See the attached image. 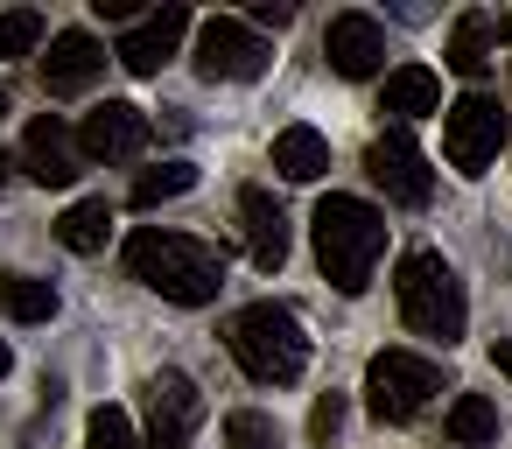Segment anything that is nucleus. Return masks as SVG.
I'll use <instances>...</instances> for the list:
<instances>
[{"label": "nucleus", "mask_w": 512, "mask_h": 449, "mask_svg": "<svg viewBox=\"0 0 512 449\" xmlns=\"http://www.w3.org/2000/svg\"><path fill=\"white\" fill-rule=\"evenodd\" d=\"M127 274L141 288H155L162 302H183V309H204L218 302L225 288V253L190 239V232H162V225H141L127 239Z\"/></svg>", "instance_id": "1"}, {"label": "nucleus", "mask_w": 512, "mask_h": 449, "mask_svg": "<svg viewBox=\"0 0 512 449\" xmlns=\"http://www.w3.org/2000/svg\"><path fill=\"white\" fill-rule=\"evenodd\" d=\"M309 239H316V267L337 295H365L379 260H386V218L365 204V197H323L316 218H309Z\"/></svg>", "instance_id": "2"}, {"label": "nucleus", "mask_w": 512, "mask_h": 449, "mask_svg": "<svg viewBox=\"0 0 512 449\" xmlns=\"http://www.w3.org/2000/svg\"><path fill=\"white\" fill-rule=\"evenodd\" d=\"M393 302H400L407 330L435 337L442 351H449V344L463 337V323H470L463 281H456V267H449L435 246H414V253H400V267H393Z\"/></svg>", "instance_id": "3"}, {"label": "nucleus", "mask_w": 512, "mask_h": 449, "mask_svg": "<svg viewBox=\"0 0 512 449\" xmlns=\"http://www.w3.org/2000/svg\"><path fill=\"white\" fill-rule=\"evenodd\" d=\"M225 344H232L239 372L260 379V386H295L302 365H309V330H302V316L281 309V302H253V309H239V316L225 323Z\"/></svg>", "instance_id": "4"}, {"label": "nucleus", "mask_w": 512, "mask_h": 449, "mask_svg": "<svg viewBox=\"0 0 512 449\" xmlns=\"http://www.w3.org/2000/svg\"><path fill=\"white\" fill-rule=\"evenodd\" d=\"M435 393H442V365L435 358H421V351H372V365H365L372 421H414Z\"/></svg>", "instance_id": "5"}, {"label": "nucleus", "mask_w": 512, "mask_h": 449, "mask_svg": "<svg viewBox=\"0 0 512 449\" xmlns=\"http://www.w3.org/2000/svg\"><path fill=\"white\" fill-rule=\"evenodd\" d=\"M505 134H512V120H505V106L484 99V92H463V99L442 113V155H449L456 176H484V169L498 162Z\"/></svg>", "instance_id": "6"}, {"label": "nucleus", "mask_w": 512, "mask_h": 449, "mask_svg": "<svg viewBox=\"0 0 512 449\" xmlns=\"http://www.w3.org/2000/svg\"><path fill=\"white\" fill-rule=\"evenodd\" d=\"M267 36L253 29V22H239V15H211V22H197V78H211V85H253L260 71H267Z\"/></svg>", "instance_id": "7"}, {"label": "nucleus", "mask_w": 512, "mask_h": 449, "mask_svg": "<svg viewBox=\"0 0 512 449\" xmlns=\"http://www.w3.org/2000/svg\"><path fill=\"white\" fill-rule=\"evenodd\" d=\"M365 176H372L393 204H414V211L435 197V169H428V155L414 148V134H407V127H386V134L365 148Z\"/></svg>", "instance_id": "8"}, {"label": "nucleus", "mask_w": 512, "mask_h": 449, "mask_svg": "<svg viewBox=\"0 0 512 449\" xmlns=\"http://www.w3.org/2000/svg\"><path fill=\"white\" fill-rule=\"evenodd\" d=\"M204 421V393L190 372H155L148 379V449H183Z\"/></svg>", "instance_id": "9"}, {"label": "nucleus", "mask_w": 512, "mask_h": 449, "mask_svg": "<svg viewBox=\"0 0 512 449\" xmlns=\"http://www.w3.org/2000/svg\"><path fill=\"white\" fill-rule=\"evenodd\" d=\"M148 113L141 106H127V99H106V106H92L85 113V127H78V155L85 162H134L141 148H148Z\"/></svg>", "instance_id": "10"}, {"label": "nucleus", "mask_w": 512, "mask_h": 449, "mask_svg": "<svg viewBox=\"0 0 512 449\" xmlns=\"http://www.w3.org/2000/svg\"><path fill=\"white\" fill-rule=\"evenodd\" d=\"M183 36H190V15L183 8H155V15H141L127 36H120V71H134V78H155L176 50H183Z\"/></svg>", "instance_id": "11"}, {"label": "nucleus", "mask_w": 512, "mask_h": 449, "mask_svg": "<svg viewBox=\"0 0 512 449\" xmlns=\"http://www.w3.org/2000/svg\"><path fill=\"white\" fill-rule=\"evenodd\" d=\"M99 71H106V43H99L92 29H64V36H50V57H43V92H50V99H78V92H92Z\"/></svg>", "instance_id": "12"}, {"label": "nucleus", "mask_w": 512, "mask_h": 449, "mask_svg": "<svg viewBox=\"0 0 512 449\" xmlns=\"http://www.w3.org/2000/svg\"><path fill=\"white\" fill-rule=\"evenodd\" d=\"M22 169L43 183V190H71L78 183V141L57 113H36L29 134H22Z\"/></svg>", "instance_id": "13"}, {"label": "nucleus", "mask_w": 512, "mask_h": 449, "mask_svg": "<svg viewBox=\"0 0 512 449\" xmlns=\"http://www.w3.org/2000/svg\"><path fill=\"white\" fill-rule=\"evenodd\" d=\"M323 57H330L337 78H372V71L386 64V29H379L372 15H330Z\"/></svg>", "instance_id": "14"}, {"label": "nucleus", "mask_w": 512, "mask_h": 449, "mask_svg": "<svg viewBox=\"0 0 512 449\" xmlns=\"http://www.w3.org/2000/svg\"><path fill=\"white\" fill-rule=\"evenodd\" d=\"M239 218H246V253H253V267L260 274H274L281 260H288V211L274 204V190H239Z\"/></svg>", "instance_id": "15"}, {"label": "nucleus", "mask_w": 512, "mask_h": 449, "mask_svg": "<svg viewBox=\"0 0 512 449\" xmlns=\"http://www.w3.org/2000/svg\"><path fill=\"white\" fill-rule=\"evenodd\" d=\"M379 113H393V120L449 113V106H442V78H435L428 64H400V71H386V99H379Z\"/></svg>", "instance_id": "16"}, {"label": "nucleus", "mask_w": 512, "mask_h": 449, "mask_svg": "<svg viewBox=\"0 0 512 449\" xmlns=\"http://www.w3.org/2000/svg\"><path fill=\"white\" fill-rule=\"evenodd\" d=\"M323 169H330V141H323L316 127H281V134H274V176L316 183Z\"/></svg>", "instance_id": "17"}, {"label": "nucleus", "mask_w": 512, "mask_h": 449, "mask_svg": "<svg viewBox=\"0 0 512 449\" xmlns=\"http://www.w3.org/2000/svg\"><path fill=\"white\" fill-rule=\"evenodd\" d=\"M0 316L8 323H50L57 316V288L36 274H0Z\"/></svg>", "instance_id": "18"}, {"label": "nucleus", "mask_w": 512, "mask_h": 449, "mask_svg": "<svg viewBox=\"0 0 512 449\" xmlns=\"http://www.w3.org/2000/svg\"><path fill=\"white\" fill-rule=\"evenodd\" d=\"M106 232H113V204H106V197H78V204L57 218V239H64L71 253H99Z\"/></svg>", "instance_id": "19"}, {"label": "nucleus", "mask_w": 512, "mask_h": 449, "mask_svg": "<svg viewBox=\"0 0 512 449\" xmlns=\"http://www.w3.org/2000/svg\"><path fill=\"white\" fill-rule=\"evenodd\" d=\"M449 442H463V449L498 442V407H491L484 393H456V400H449Z\"/></svg>", "instance_id": "20"}, {"label": "nucleus", "mask_w": 512, "mask_h": 449, "mask_svg": "<svg viewBox=\"0 0 512 449\" xmlns=\"http://www.w3.org/2000/svg\"><path fill=\"white\" fill-rule=\"evenodd\" d=\"M449 71H456V78H484V71H491V29H484L477 15L456 22V36H449Z\"/></svg>", "instance_id": "21"}, {"label": "nucleus", "mask_w": 512, "mask_h": 449, "mask_svg": "<svg viewBox=\"0 0 512 449\" xmlns=\"http://www.w3.org/2000/svg\"><path fill=\"white\" fill-rule=\"evenodd\" d=\"M183 190H197V169L190 162H162V169L134 176V211H155L162 197H183Z\"/></svg>", "instance_id": "22"}, {"label": "nucleus", "mask_w": 512, "mask_h": 449, "mask_svg": "<svg viewBox=\"0 0 512 449\" xmlns=\"http://www.w3.org/2000/svg\"><path fill=\"white\" fill-rule=\"evenodd\" d=\"M225 449H281V428H274V414H260V407H239V414H225Z\"/></svg>", "instance_id": "23"}, {"label": "nucleus", "mask_w": 512, "mask_h": 449, "mask_svg": "<svg viewBox=\"0 0 512 449\" xmlns=\"http://www.w3.org/2000/svg\"><path fill=\"white\" fill-rule=\"evenodd\" d=\"M36 43H43V15L36 8H8V15H0V64L36 57Z\"/></svg>", "instance_id": "24"}, {"label": "nucleus", "mask_w": 512, "mask_h": 449, "mask_svg": "<svg viewBox=\"0 0 512 449\" xmlns=\"http://www.w3.org/2000/svg\"><path fill=\"white\" fill-rule=\"evenodd\" d=\"M85 449H134V421H127V407H99V414L85 421Z\"/></svg>", "instance_id": "25"}, {"label": "nucleus", "mask_w": 512, "mask_h": 449, "mask_svg": "<svg viewBox=\"0 0 512 449\" xmlns=\"http://www.w3.org/2000/svg\"><path fill=\"white\" fill-rule=\"evenodd\" d=\"M337 435H344V393H316V407H309V442L330 449Z\"/></svg>", "instance_id": "26"}, {"label": "nucleus", "mask_w": 512, "mask_h": 449, "mask_svg": "<svg viewBox=\"0 0 512 449\" xmlns=\"http://www.w3.org/2000/svg\"><path fill=\"white\" fill-rule=\"evenodd\" d=\"M260 22H267V29H288L295 8H288V0H260Z\"/></svg>", "instance_id": "27"}, {"label": "nucleus", "mask_w": 512, "mask_h": 449, "mask_svg": "<svg viewBox=\"0 0 512 449\" xmlns=\"http://www.w3.org/2000/svg\"><path fill=\"white\" fill-rule=\"evenodd\" d=\"M491 365H498V372L512 379V337H498V344H491Z\"/></svg>", "instance_id": "28"}, {"label": "nucleus", "mask_w": 512, "mask_h": 449, "mask_svg": "<svg viewBox=\"0 0 512 449\" xmlns=\"http://www.w3.org/2000/svg\"><path fill=\"white\" fill-rule=\"evenodd\" d=\"M8 372H15V351H8V344H0V379H8Z\"/></svg>", "instance_id": "29"}, {"label": "nucleus", "mask_w": 512, "mask_h": 449, "mask_svg": "<svg viewBox=\"0 0 512 449\" xmlns=\"http://www.w3.org/2000/svg\"><path fill=\"white\" fill-rule=\"evenodd\" d=\"M498 43H512V15H505V22H498Z\"/></svg>", "instance_id": "30"}, {"label": "nucleus", "mask_w": 512, "mask_h": 449, "mask_svg": "<svg viewBox=\"0 0 512 449\" xmlns=\"http://www.w3.org/2000/svg\"><path fill=\"white\" fill-rule=\"evenodd\" d=\"M8 169H15V162H8V155H0V183H8Z\"/></svg>", "instance_id": "31"}, {"label": "nucleus", "mask_w": 512, "mask_h": 449, "mask_svg": "<svg viewBox=\"0 0 512 449\" xmlns=\"http://www.w3.org/2000/svg\"><path fill=\"white\" fill-rule=\"evenodd\" d=\"M0 113H8V92H0Z\"/></svg>", "instance_id": "32"}]
</instances>
